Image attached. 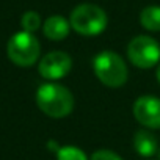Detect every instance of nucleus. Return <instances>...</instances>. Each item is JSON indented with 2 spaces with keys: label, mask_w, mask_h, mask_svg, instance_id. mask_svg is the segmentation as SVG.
Here are the masks:
<instances>
[{
  "label": "nucleus",
  "mask_w": 160,
  "mask_h": 160,
  "mask_svg": "<svg viewBox=\"0 0 160 160\" xmlns=\"http://www.w3.org/2000/svg\"><path fill=\"white\" fill-rule=\"evenodd\" d=\"M36 104L50 118H64L74 108L72 93L58 83H44L36 91Z\"/></svg>",
  "instance_id": "obj_1"
},
{
  "label": "nucleus",
  "mask_w": 160,
  "mask_h": 160,
  "mask_svg": "<svg viewBox=\"0 0 160 160\" xmlns=\"http://www.w3.org/2000/svg\"><path fill=\"white\" fill-rule=\"evenodd\" d=\"M94 75L108 88H119L127 82V66L124 60L110 50L101 52L93 60Z\"/></svg>",
  "instance_id": "obj_2"
},
{
  "label": "nucleus",
  "mask_w": 160,
  "mask_h": 160,
  "mask_svg": "<svg viewBox=\"0 0 160 160\" xmlns=\"http://www.w3.org/2000/svg\"><path fill=\"white\" fill-rule=\"evenodd\" d=\"M107 14L105 11L93 3H82L72 10L69 24L71 27L83 36H96L102 33L107 27Z\"/></svg>",
  "instance_id": "obj_3"
},
{
  "label": "nucleus",
  "mask_w": 160,
  "mask_h": 160,
  "mask_svg": "<svg viewBox=\"0 0 160 160\" xmlns=\"http://www.w3.org/2000/svg\"><path fill=\"white\" fill-rule=\"evenodd\" d=\"M39 41L33 33L18 32L14 33L7 46V52L10 60L18 66H32L39 58Z\"/></svg>",
  "instance_id": "obj_4"
},
{
  "label": "nucleus",
  "mask_w": 160,
  "mask_h": 160,
  "mask_svg": "<svg viewBox=\"0 0 160 160\" xmlns=\"http://www.w3.org/2000/svg\"><path fill=\"white\" fill-rule=\"evenodd\" d=\"M127 57L133 66L148 69L160 61V46L158 42L146 35L135 36L127 46Z\"/></svg>",
  "instance_id": "obj_5"
},
{
  "label": "nucleus",
  "mask_w": 160,
  "mask_h": 160,
  "mask_svg": "<svg viewBox=\"0 0 160 160\" xmlns=\"http://www.w3.org/2000/svg\"><path fill=\"white\" fill-rule=\"evenodd\" d=\"M71 69H72V58L66 52H60V50L44 55L38 66L39 74L47 80L63 78L71 72Z\"/></svg>",
  "instance_id": "obj_6"
},
{
  "label": "nucleus",
  "mask_w": 160,
  "mask_h": 160,
  "mask_svg": "<svg viewBox=\"0 0 160 160\" xmlns=\"http://www.w3.org/2000/svg\"><path fill=\"white\" fill-rule=\"evenodd\" d=\"M133 116L148 129H160V99L155 96H140L133 102Z\"/></svg>",
  "instance_id": "obj_7"
},
{
  "label": "nucleus",
  "mask_w": 160,
  "mask_h": 160,
  "mask_svg": "<svg viewBox=\"0 0 160 160\" xmlns=\"http://www.w3.org/2000/svg\"><path fill=\"white\" fill-rule=\"evenodd\" d=\"M133 148L143 157H152L158 151V140L149 130H138L133 137Z\"/></svg>",
  "instance_id": "obj_8"
},
{
  "label": "nucleus",
  "mask_w": 160,
  "mask_h": 160,
  "mask_svg": "<svg viewBox=\"0 0 160 160\" xmlns=\"http://www.w3.org/2000/svg\"><path fill=\"white\" fill-rule=\"evenodd\" d=\"M42 30H44V35L49 39H52V41H61V39H64L69 35L71 24L63 16H50L44 22Z\"/></svg>",
  "instance_id": "obj_9"
},
{
  "label": "nucleus",
  "mask_w": 160,
  "mask_h": 160,
  "mask_svg": "<svg viewBox=\"0 0 160 160\" xmlns=\"http://www.w3.org/2000/svg\"><path fill=\"white\" fill-rule=\"evenodd\" d=\"M140 22L149 32H160V7H146L140 14Z\"/></svg>",
  "instance_id": "obj_10"
},
{
  "label": "nucleus",
  "mask_w": 160,
  "mask_h": 160,
  "mask_svg": "<svg viewBox=\"0 0 160 160\" xmlns=\"http://www.w3.org/2000/svg\"><path fill=\"white\" fill-rule=\"evenodd\" d=\"M58 160H88L87 154L77 146H60L57 149Z\"/></svg>",
  "instance_id": "obj_11"
},
{
  "label": "nucleus",
  "mask_w": 160,
  "mask_h": 160,
  "mask_svg": "<svg viewBox=\"0 0 160 160\" xmlns=\"http://www.w3.org/2000/svg\"><path fill=\"white\" fill-rule=\"evenodd\" d=\"M21 24H22L24 32L33 33V32H36V30L39 28V25H41V18H39V14L35 13V11H27V13L22 16Z\"/></svg>",
  "instance_id": "obj_12"
},
{
  "label": "nucleus",
  "mask_w": 160,
  "mask_h": 160,
  "mask_svg": "<svg viewBox=\"0 0 160 160\" xmlns=\"http://www.w3.org/2000/svg\"><path fill=\"white\" fill-rule=\"evenodd\" d=\"M90 160H122V158L118 154H115V152H112L108 149H99V151H96L91 155Z\"/></svg>",
  "instance_id": "obj_13"
},
{
  "label": "nucleus",
  "mask_w": 160,
  "mask_h": 160,
  "mask_svg": "<svg viewBox=\"0 0 160 160\" xmlns=\"http://www.w3.org/2000/svg\"><path fill=\"white\" fill-rule=\"evenodd\" d=\"M155 77H157V80H158V83H160V64H158V68H157V72H155Z\"/></svg>",
  "instance_id": "obj_14"
},
{
  "label": "nucleus",
  "mask_w": 160,
  "mask_h": 160,
  "mask_svg": "<svg viewBox=\"0 0 160 160\" xmlns=\"http://www.w3.org/2000/svg\"><path fill=\"white\" fill-rule=\"evenodd\" d=\"M157 160H160V148H158V151H157Z\"/></svg>",
  "instance_id": "obj_15"
}]
</instances>
